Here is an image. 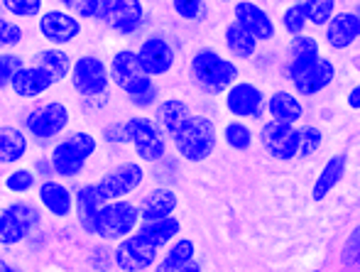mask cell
<instances>
[{"mask_svg":"<svg viewBox=\"0 0 360 272\" xmlns=\"http://www.w3.org/2000/svg\"><path fill=\"white\" fill-rule=\"evenodd\" d=\"M172 8L181 20H201L206 13L204 0H172Z\"/></svg>","mask_w":360,"mask_h":272,"instance_id":"42","label":"cell"},{"mask_svg":"<svg viewBox=\"0 0 360 272\" xmlns=\"http://www.w3.org/2000/svg\"><path fill=\"white\" fill-rule=\"evenodd\" d=\"M358 253H360V228L351 231V235H348L346 245H343V253H341V260H343V268H351L356 272L358 268Z\"/></svg>","mask_w":360,"mask_h":272,"instance_id":"43","label":"cell"},{"mask_svg":"<svg viewBox=\"0 0 360 272\" xmlns=\"http://www.w3.org/2000/svg\"><path fill=\"white\" fill-rule=\"evenodd\" d=\"M333 82H336V64L321 54V57L316 59V64H314L302 79L294 82V93L304 96V98H311V96L321 93L323 89L331 86Z\"/></svg>","mask_w":360,"mask_h":272,"instance_id":"20","label":"cell"},{"mask_svg":"<svg viewBox=\"0 0 360 272\" xmlns=\"http://www.w3.org/2000/svg\"><path fill=\"white\" fill-rule=\"evenodd\" d=\"M52 86H54L52 74L34 67V64L32 67H22L13 77V82H10V89H13L20 98H37V96L47 93Z\"/></svg>","mask_w":360,"mask_h":272,"instance_id":"23","label":"cell"},{"mask_svg":"<svg viewBox=\"0 0 360 272\" xmlns=\"http://www.w3.org/2000/svg\"><path fill=\"white\" fill-rule=\"evenodd\" d=\"M157 96H160V91H157V86H152L150 91H145V93H140V96H130V103H133L135 108H150V105L157 103Z\"/></svg>","mask_w":360,"mask_h":272,"instance_id":"46","label":"cell"},{"mask_svg":"<svg viewBox=\"0 0 360 272\" xmlns=\"http://www.w3.org/2000/svg\"><path fill=\"white\" fill-rule=\"evenodd\" d=\"M103 18L115 32L133 34L145 22V5L143 0H110Z\"/></svg>","mask_w":360,"mask_h":272,"instance_id":"18","label":"cell"},{"mask_svg":"<svg viewBox=\"0 0 360 272\" xmlns=\"http://www.w3.org/2000/svg\"><path fill=\"white\" fill-rule=\"evenodd\" d=\"M218 3H228V0H218Z\"/></svg>","mask_w":360,"mask_h":272,"instance_id":"52","label":"cell"},{"mask_svg":"<svg viewBox=\"0 0 360 272\" xmlns=\"http://www.w3.org/2000/svg\"><path fill=\"white\" fill-rule=\"evenodd\" d=\"M0 8L15 18H37L42 15V0H3Z\"/></svg>","mask_w":360,"mask_h":272,"instance_id":"38","label":"cell"},{"mask_svg":"<svg viewBox=\"0 0 360 272\" xmlns=\"http://www.w3.org/2000/svg\"><path fill=\"white\" fill-rule=\"evenodd\" d=\"M223 39H226V49L236 59H252L257 54V47H260V42H257L250 32H245L236 20L226 25Z\"/></svg>","mask_w":360,"mask_h":272,"instance_id":"29","label":"cell"},{"mask_svg":"<svg viewBox=\"0 0 360 272\" xmlns=\"http://www.w3.org/2000/svg\"><path fill=\"white\" fill-rule=\"evenodd\" d=\"M299 8L304 10L307 22L323 27L336 13V0H299Z\"/></svg>","mask_w":360,"mask_h":272,"instance_id":"31","label":"cell"},{"mask_svg":"<svg viewBox=\"0 0 360 272\" xmlns=\"http://www.w3.org/2000/svg\"><path fill=\"white\" fill-rule=\"evenodd\" d=\"M326 30V44L331 49H351L360 37V15L356 10H346V13H333V18L323 25Z\"/></svg>","mask_w":360,"mask_h":272,"instance_id":"17","label":"cell"},{"mask_svg":"<svg viewBox=\"0 0 360 272\" xmlns=\"http://www.w3.org/2000/svg\"><path fill=\"white\" fill-rule=\"evenodd\" d=\"M223 143L236 153H245V150L252 148V130L243 120H231L223 128Z\"/></svg>","mask_w":360,"mask_h":272,"instance_id":"32","label":"cell"},{"mask_svg":"<svg viewBox=\"0 0 360 272\" xmlns=\"http://www.w3.org/2000/svg\"><path fill=\"white\" fill-rule=\"evenodd\" d=\"M123 128H125V138H128V143L135 148V155L143 162L155 164L167 157V138L152 118L133 115V118L125 120Z\"/></svg>","mask_w":360,"mask_h":272,"instance_id":"5","label":"cell"},{"mask_svg":"<svg viewBox=\"0 0 360 272\" xmlns=\"http://www.w3.org/2000/svg\"><path fill=\"white\" fill-rule=\"evenodd\" d=\"M103 204L105 201L98 196L96 184H84L79 191H76V199H74L76 219H79V226L86 231V233H91V235L96 233V219H98V211Z\"/></svg>","mask_w":360,"mask_h":272,"instance_id":"26","label":"cell"},{"mask_svg":"<svg viewBox=\"0 0 360 272\" xmlns=\"http://www.w3.org/2000/svg\"><path fill=\"white\" fill-rule=\"evenodd\" d=\"M260 143L272 160L289 162V160H294L299 153V128L297 125H285V123H275V120H267L260 128Z\"/></svg>","mask_w":360,"mask_h":272,"instance_id":"12","label":"cell"},{"mask_svg":"<svg viewBox=\"0 0 360 272\" xmlns=\"http://www.w3.org/2000/svg\"><path fill=\"white\" fill-rule=\"evenodd\" d=\"M69 108L62 101H49V103L39 105V108L30 110V115L25 118V128L32 138L39 140H52L57 135H62L69 125Z\"/></svg>","mask_w":360,"mask_h":272,"instance_id":"11","label":"cell"},{"mask_svg":"<svg viewBox=\"0 0 360 272\" xmlns=\"http://www.w3.org/2000/svg\"><path fill=\"white\" fill-rule=\"evenodd\" d=\"M25 67V62L18 57V54H10V52H3L0 54V89H8L13 77Z\"/></svg>","mask_w":360,"mask_h":272,"instance_id":"41","label":"cell"},{"mask_svg":"<svg viewBox=\"0 0 360 272\" xmlns=\"http://www.w3.org/2000/svg\"><path fill=\"white\" fill-rule=\"evenodd\" d=\"M346 172H348V155H333V157L321 167L319 177L314 179L311 199L323 201L326 196H331V191L341 184L343 177H346Z\"/></svg>","mask_w":360,"mask_h":272,"instance_id":"24","label":"cell"},{"mask_svg":"<svg viewBox=\"0 0 360 272\" xmlns=\"http://www.w3.org/2000/svg\"><path fill=\"white\" fill-rule=\"evenodd\" d=\"M299 54H321V47H319L316 37H311V34H297V37L289 39L287 59L299 57Z\"/></svg>","mask_w":360,"mask_h":272,"instance_id":"40","label":"cell"},{"mask_svg":"<svg viewBox=\"0 0 360 272\" xmlns=\"http://www.w3.org/2000/svg\"><path fill=\"white\" fill-rule=\"evenodd\" d=\"M37 199L44 206L47 214H52L54 219H67L74 211V194L67 184L57 179H44L37 189Z\"/></svg>","mask_w":360,"mask_h":272,"instance_id":"19","label":"cell"},{"mask_svg":"<svg viewBox=\"0 0 360 272\" xmlns=\"http://www.w3.org/2000/svg\"><path fill=\"white\" fill-rule=\"evenodd\" d=\"M140 226V214L138 204L128 199L118 201H105L98 211V219H96V233L101 240H108V243H118L125 235L135 233Z\"/></svg>","mask_w":360,"mask_h":272,"instance_id":"4","label":"cell"},{"mask_svg":"<svg viewBox=\"0 0 360 272\" xmlns=\"http://www.w3.org/2000/svg\"><path fill=\"white\" fill-rule=\"evenodd\" d=\"M27 135L13 125H0V164H18L27 155Z\"/></svg>","mask_w":360,"mask_h":272,"instance_id":"28","label":"cell"},{"mask_svg":"<svg viewBox=\"0 0 360 272\" xmlns=\"http://www.w3.org/2000/svg\"><path fill=\"white\" fill-rule=\"evenodd\" d=\"M0 272H15L13 268H10L8 263H5V260H0Z\"/></svg>","mask_w":360,"mask_h":272,"instance_id":"50","label":"cell"},{"mask_svg":"<svg viewBox=\"0 0 360 272\" xmlns=\"http://www.w3.org/2000/svg\"><path fill=\"white\" fill-rule=\"evenodd\" d=\"M34 67L49 72L54 79V84H59L69 77V72H72V57L59 47L39 49V52L34 54Z\"/></svg>","mask_w":360,"mask_h":272,"instance_id":"30","label":"cell"},{"mask_svg":"<svg viewBox=\"0 0 360 272\" xmlns=\"http://www.w3.org/2000/svg\"><path fill=\"white\" fill-rule=\"evenodd\" d=\"M103 140H108V143H128V138H125L123 123H110V125H105Z\"/></svg>","mask_w":360,"mask_h":272,"instance_id":"47","label":"cell"},{"mask_svg":"<svg viewBox=\"0 0 360 272\" xmlns=\"http://www.w3.org/2000/svg\"><path fill=\"white\" fill-rule=\"evenodd\" d=\"M323 145V133L316 125H304L299 128V153L297 157H314Z\"/></svg>","mask_w":360,"mask_h":272,"instance_id":"33","label":"cell"},{"mask_svg":"<svg viewBox=\"0 0 360 272\" xmlns=\"http://www.w3.org/2000/svg\"><path fill=\"white\" fill-rule=\"evenodd\" d=\"M157 260H160V248L147 243L138 233L125 235L113 250V263L123 272H145L155 268Z\"/></svg>","mask_w":360,"mask_h":272,"instance_id":"10","label":"cell"},{"mask_svg":"<svg viewBox=\"0 0 360 272\" xmlns=\"http://www.w3.org/2000/svg\"><path fill=\"white\" fill-rule=\"evenodd\" d=\"M172 140H174V148L179 153V157H184L186 162L199 164L214 155L218 145V130L211 118L191 113L184 120V125L172 135Z\"/></svg>","mask_w":360,"mask_h":272,"instance_id":"2","label":"cell"},{"mask_svg":"<svg viewBox=\"0 0 360 272\" xmlns=\"http://www.w3.org/2000/svg\"><path fill=\"white\" fill-rule=\"evenodd\" d=\"M108 79L110 84H115L120 91H125L128 96H140L145 91L155 86L152 77H147L138 62V54L133 49H120L113 54L108 64Z\"/></svg>","mask_w":360,"mask_h":272,"instance_id":"7","label":"cell"},{"mask_svg":"<svg viewBox=\"0 0 360 272\" xmlns=\"http://www.w3.org/2000/svg\"><path fill=\"white\" fill-rule=\"evenodd\" d=\"M135 233L143 235L147 243H152L155 248H165V245H169L172 240L181 233V224H179V219L172 214V216H165V219L140 221Z\"/></svg>","mask_w":360,"mask_h":272,"instance_id":"25","label":"cell"},{"mask_svg":"<svg viewBox=\"0 0 360 272\" xmlns=\"http://www.w3.org/2000/svg\"><path fill=\"white\" fill-rule=\"evenodd\" d=\"M34 184H37L34 172H32V169H27V167L13 169V172L5 177V189H8L10 194H27V191L34 189Z\"/></svg>","mask_w":360,"mask_h":272,"instance_id":"34","label":"cell"},{"mask_svg":"<svg viewBox=\"0 0 360 272\" xmlns=\"http://www.w3.org/2000/svg\"><path fill=\"white\" fill-rule=\"evenodd\" d=\"M0 13H3V8H0ZM0 20H3V15H0Z\"/></svg>","mask_w":360,"mask_h":272,"instance_id":"51","label":"cell"},{"mask_svg":"<svg viewBox=\"0 0 360 272\" xmlns=\"http://www.w3.org/2000/svg\"><path fill=\"white\" fill-rule=\"evenodd\" d=\"M72 86L79 96L84 98H96V96H103L108 91V67H105L103 59L94 57V54H84L72 64Z\"/></svg>","mask_w":360,"mask_h":272,"instance_id":"9","label":"cell"},{"mask_svg":"<svg viewBox=\"0 0 360 272\" xmlns=\"http://www.w3.org/2000/svg\"><path fill=\"white\" fill-rule=\"evenodd\" d=\"M22 42V27L13 20H0V47H18Z\"/></svg>","mask_w":360,"mask_h":272,"instance_id":"44","label":"cell"},{"mask_svg":"<svg viewBox=\"0 0 360 272\" xmlns=\"http://www.w3.org/2000/svg\"><path fill=\"white\" fill-rule=\"evenodd\" d=\"M265 110L270 115V120L285 125H297L304 118V103L292 91H275L272 96H267Z\"/></svg>","mask_w":360,"mask_h":272,"instance_id":"22","label":"cell"},{"mask_svg":"<svg viewBox=\"0 0 360 272\" xmlns=\"http://www.w3.org/2000/svg\"><path fill=\"white\" fill-rule=\"evenodd\" d=\"M265 98L260 86L250 82H236L226 91V108L233 118H262L265 113Z\"/></svg>","mask_w":360,"mask_h":272,"instance_id":"13","label":"cell"},{"mask_svg":"<svg viewBox=\"0 0 360 272\" xmlns=\"http://www.w3.org/2000/svg\"><path fill=\"white\" fill-rule=\"evenodd\" d=\"M314 272H319V270H314Z\"/></svg>","mask_w":360,"mask_h":272,"instance_id":"53","label":"cell"},{"mask_svg":"<svg viewBox=\"0 0 360 272\" xmlns=\"http://www.w3.org/2000/svg\"><path fill=\"white\" fill-rule=\"evenodd\" d=\"M155 272H204L201 270V265L196 263V260H191V263H167V260H157L155 263Z\"/></svg>","mask_w":360,"mask_h":272,"instance_id":"45","label":"cell"},{"mask_svg":"<svg viewBox=\"0 0 360 272\" xmlns=\"http://www.w3.org/2000/svg\"><path fill=\"white\" fill-rule=\"evenodd\" d=\"M145 167L140 162H123L118 167L108 169L98 181H96V191L103 201H118L125 196L135 194L145 181Z\"/></svg>","mask_w":360,"mask_h":272,"instance_id":"8","label":"cell"},{"mask_svg":"<svg viewBox=\"0 0 360 272\" xmlns=\"http://www.w3.org/2000/svg\"><path fill=\"white\" fill-rule=\"evenodd\" d=\"M179 206V196H176L174 189L169 186H155L140 199L138 204V214L140 221H152V219H165V216H172Z\"/></svg>","mask_w":360,"mask_h":272,"instance_id":"21","label":"cell"},{"mask_svg":"<svg viewBox=\"0 0 360 272\" xmlns=\"http://www.w3.org/2000/svg\"><path fill=\"white\" fill-rule=\"evenodd\" d=\"M233 18L236 22L240 25L245 32H250L257 42H270L275 39L277 27H275V20L270 18L262 5H257L255 0H238L233 5Z\"/></svg>","mask_w":360,"mask_h":272,"instance_id":"14","label":"cell"},{"mask_svg":"<svg viewBox=\"0 0 360 272\" xmlns=\"http://www.w3.org/2000/svg\"><path fill=\"white\" fill-rule=\"evenodd\" d=\"M34 169H37L39 177H52V174H54L52 162H49V160H37V164H34Z\"/></svg>","mask_w":360,"mask_h":272,"instance_id":"48","label":"cell"},{"mask_svg":"<svg viewBox=\"0 0 360 272\" xmlns=\"http://www.w3.org/2000/svg\"><path fill=\"white\" fill-rule=\"evenodd\" d=\"M57 3L79 20L101 18V0H57Z\"/></svg>","mask_w":360,"mask_h":272,"instance_id":"37","label":"cell"},{"mask_svg":"<svg viewBox=\"0 0 360 272\" xmlns=\"http://www.w3.org/2000/svg\"><path fill=\"white\" fill-rule=\"evenodd\" d=\"M348 108L360 110V86H353L351 93H348Z\"/></svg>","mask_w":360,"mask_h":272,"instance_id":"49","label":"cell"},{"mask_svg":"<svg viewBox=\"0 0 360 272\" xmlns=\"http://www.w3.org/2000/svg\"><path fill=\"white\" fill-rule=\"evenodd\" d=\"M135 54H138V62L143 67V72L152 79L165 77L174 67V49L160 34H152V37L143 39V44H140Z\"/></svg>","mask_w":360,"mask_h":272,"instance_id":"15","label":"cell"},{"mask_svg":"<svg viewBox=\"0 0 360 272\" xmlns=\"http://www.w3.org/2000/svg\"><path fill=\"white\" fill-rule=\"evenodd\" d=\"M42 224L37 206L27 201H13L0 211V245H18Z\"/></svg>","mask_w":360,"mask_h":272,"instance_id":"6","label":"cell"},{"mask_svg":"<svg viewBox=\"0 0 360 272\" xmlns=\"http://www.w3.org/2000/svg\"><path fill=\"white\" fill-rule=\"evenodd\" d=\"M321 57V54H299V57H289L287 59V67H285V74L289 82H297V79H302L304 74L309 72V69L316 64V59Z\"/></svg>","mask_w":360,"mask_h":272,"instance_id":"39","label":"cell"},{"mask_svg":"<svg viewBox=\"0 0 360 272\" xmlns=\"http://www.w3.org/2000/svg\"><path fill=\"white\" fill-rule=\"evenodd\" d=\"M162 260H167V263H191V260H196V245L194 240L189 238H174L169 243V250H167V255Z\"/></svg>","mask_w":360,"mask_h":272,"instance_id":"35","label":"cell"},{"mask_svg":"<svg viewBox=\"0 0 360 272\" xmlns=\"http://www.w3.org/2000/svg\"><path fill=\"white\" fill-rule=\"evenodd\" d=\"M280 22H282V30H285L289 37H297V34H304V30L309 27L307 18H304V10L299 8V3L289 5L285 13H282Z\"/></svg>","mask_w":360,"mask_h":272,"instance_id":"36","label":"cell"},{"mask_svg":"<svg viewBox=\"0 0 360 272\" xmlns=\"http://www.w3.org/2000/svg\"><path fill=\"white\" fill-rule=\"evenodd\" d=\"M189 72H191V82L209 96L226 93L238 82L236 62H231V59H226L223 54H218L216 49L209 47L199 49L191 57Z\"/></svg>","mask_w":360,"mask_h":272,"instance_id":"1","label":"cell"},{"mask_svg":"<svg viewBox=\"0 0 360 272\" xmlns=\"http://www.w3.org/2000/svg\"><path fill=\"white\" fill-rule=\"evenodd\" d=\"M39 32L54 47H62V44L74 42L81 34V20L67 10H47L39 15Z\"/></svg>","mask_w":360,"mask_h":272,"instance_id":"16","label":"cell"},{"mask_svg":"<svg viewBox=\"0 0 360 272\" xmlns=\"http://www.w3.org/2000/svg\"><path fill=\"white\" fill-rule=\"evenodd\" d=\"M191 115V108L181 98H165L157 103L155 123L165 133V138H172L176 130L184 125V120Z\"/></svg>","mask_w":360,"mask_h":272,"instance_id":"27","label":"cell"},{"mask_svg":"<svg viewBox=\"0 0 360 272\" xmlns=\"http://www.w3.org/2000/svg\"><path fill=\"white\" fill-rule=\"evenodd\" d=\"M98 148V140L96 135L86 133V130H79V133H72L67 138H62L57 145H54L52 155H49V162H52V169L57 177H79L84 172L89 157L96 153Z\"/></svg>","mask_w":360,"mask_h":272,"instance_id":"3","label":"cell"}]
</instances>
